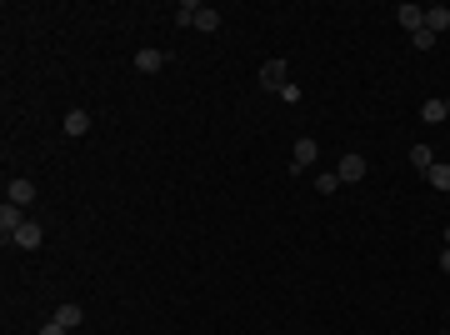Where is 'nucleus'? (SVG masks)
Masks as SVG:
<instances>
[{
    "instance_id": "f257e3e1",
    "label": "nucleus",
    "mask_w": 450,
    "mask_h": 335,
    "mask_svg": "<svg viewBox=\"0 0 450 335\" xmlns=\"http://www.w3.org/2000/svg\"><path fill=\"white\" fill-rule=\"evenodd\" d=\"M260 85L280 95V90H286V85H291V66H286V61H280V55H270V61L260 66Z\"/></svg>"
},
{
    "instance_id": "f03ea898",
    "label": "nucleus",
    "mask_w": 450,
    "mask_h": 335,
    "mask_svg": "<svg viewBox=\"0 0 450 335\" xmlns=\"http://www.w3.org/2000/svg\"><path fill=\"white\" fill-rule=\"evenodd\" d=\"M315 155H320V145H315L310 135H300V140H296V150H291V176L310 171V165H315Z\"/></svg>"
},
{
    "instance_id": "7ed1b4c3",
    "label": "nucleus",
    "mask_w": 450,
    "mask_h": 335,
    "mask_svg": "<svg viewBox=\"0 0 450 335\" xmlns=\"http://www.w3.org/2000/svg\"><path fill=\"white\" fill-rule=\"evenodd\" d=\"M25 226V215H20V205H0V240H6V245H16V231Z\"/></svg>"
},
{
    "instance_id": "20e7f679",
    "label": "nucleus",
    "mask_w": 450,
    "mask_h": 335,
    "mask_svg": "<svg viewBox=\"0 0 450 335\" xmlns=\"http://www.w3.org/2000/svg\"><path fill=\"white\" fill-rule=\"evenodd\" d=\"M335 176H341V185H355V181H365V155H341V165H335Z\"/></svg>"
},
{
    "instance_id": "39448f33",
    "label": "nucleus",
    "mask_w": 450,
    "mask_h": 335,
    "mask_svg": "<svg viewBox=\"0 0 450 335\" xmlns=\"http://www.w3.org/2000/svg\"><path fill=\"white\" fill-rule=\"evenodd\" d=\"M6 200L25 210V205L35 200V181H25V176H11V185H6Z\"/></svg>"
},
{
    "instance_id": "423d86ee",
    "label": "nucleus",
    "mask_w": 450,
    "mask_h": 335,
    "mask_svg": "<svg viewBox=\"0 0 450 335\" xmlns=\"http://www.w3.org/2000/svg\"><path fill=\"white\" fill-rule=\"evenodd\" d=\"M135 71H140V75L165 71V50H140V55H135Z\"/></svg>"
},
{
    "instance_id": "0eeeda50",
    "label": "nucleus",
    "mask_w": 450,
    "mask_h": 335,
    "mask_svg": "<svg viewBox=\"0 0 450 335\" xmlns=\"http://www.w3.org/2000/svg\"><path fill=\"white\" fill-rule=\"evenodd\" d=\"M50 320H61V325H66V330H75V325H80V320H85V310H80V305H75V300H66V305H55V315H50Z\"/></svg>"
},
{
    "instance_id": "6e6552de",
    "label": "nucleus",
    "mask_w": 450,
    "mask_h": 335,
    "mask_svg": "<svg viewBox=\"0 0 450 335\" xmlns=\"http://www.w3.org/2000/svg\"><path fill=\"white\" fill-rule=\"evenodd\" d=\"M396 20H401V25H406V30H411V35H415V30H420V25H425V11H420V6H411V0H406V6H401V11H396Z\"/></svg>"
},
{
    "instance_id": "1a4fd4ad",
    "label": "nucleus",
    "mask_w": 450,
    "mask_h": 335,
    "mask_svg": "<svg viewBox=\"0 0 450 335\" xmlns=\"http://www.w3.org/2000/svg\"><path fill=\"white\" fill-rule=\"evenodd\" d=\"M425 30H430V35L450 30V6H430V11H425Z\"/></svg>"
},
{
    "instance_id": "9d476101",
    "label": "nucleus",
    "mask_w": 450,
    "mask_h": 335,
    "mask_svg": "<svg viewBox=\"0 0 450 335\" xmlns=\"http://www.w3.org/2000/svg\"><path fill=\"white\" fill-rule=\"evenodd\" d=\"M200 11H205L200 0H181V6H176V16H171V20H176V25H195V20H200Z\"/></svg>"
},
{
    "instance_id": "9b49d317",
    "label": "nucleus",
    "mask_w": 450,
    "mask_h": 335,
    "mask_svg": "<svg viewBox=\"0 0 450 335\" xmlns=\"http://www.w3.org/2000/svg\"><path fill=\"white\" fill-rule=\"evenodd\" d=\"M16 245H20V250H35V245H40V220H25V226L16 231Z\"/></svg>"
},
{
    "instance_id": "f8f14e48",
    "label": "nucleus",
    "mask_w": 450,
    "mask_h": 335,
    "mask_svg": "<svg viewBox=\"0 0 450 335\" xmlns=\"http://www.w3.org/2000/svg\"><path fill=\"white\" fill-rule=\"evenodd\" d=\"M430 165H435V150H430V145H411V171H420V176H425Z\"/></svg>"
},
{
    "instance_id": "ddd939ff",
    "label": "nucleus",
    "mask_w": 450,
    "mask_h": 335,
    "mask_svg": "<svg viewBox=\"0 0 450 335\" xmlns=\"http://www.w3.org/2000/svg\"><path fill=\"white\" fill-rule=\"evenodd\" d=\"M90 130V110H71L66 116V135H85Z\"/></svg>"
},
{
    "instance_id": "4468645a",
    "label": "nucleus",
    "mask_w": 450,
    "mask_h": 335,
    "mask_svg": "<svg viewBox=\"0 0 450 335\" xmlns=\"http://www.w3.org/2000/svg\"><path fill=\"white\" fill-rule=\"evenodd\" d=\"M420 121H425V126H440V121H445V100H425V105H420Z\"/></svg>"
},
{
    "instance_id": "2eb2a0df",
    "label": "nucleus",
    "mask_w": 450,
    "mask_h": 335,
    "mask_svg": "<svg viewBox=\"0 0 450 335\" xmlns=\"http://www.w3.org/2000/svg\"><path fill=\"white\" fill-rule=\"evenodd\" d=\"M425 181H430L435 190H450V165H440V160H435L430 171H425Z\"/></svg>"
},
{
    "instance_id": "dca6fc26",
    "label": "nucleus",
    "mask_w": 450,
    "mask_h": 335,
    "mask_svg": "<svg viewBox=\"0 0 450 335\" xmlns=\"http://www.w3.org/2000/svg\"><path fill=\"white\" fill-rule=\"evenodd\" d=\"M195 30L215 35V30H220V11H210V6H205V11H200V20H195Z\"/></svg>"
},
{
    "instance_id": "f3484780",
    "label": "nucleus",
    "mask_w": 450,
    "mask_h": 335,
    "mask_svg": "<svg viewBox=\"0 0 450 335\" xmlns=\"http://www.w3.org/2000/svg\"><path fill=\"white\" fill-rule=\"evenodd\" d=\"M435 40H440V35H430V30H425V25H420V30H415V35H411V45H415V50H435Z\"/></svg>"
},
{
    "instance_id": "a211bd4d",
    "label": "nucleus",
    "mask_w": 450,
    "mask_h": 335,
    "mask_svg": "<svg viewBox=\"0 0 450 335\" xmlns=\"http://www.w3.org/2000/svg\"><path fill=\"white\" fill-rule=\"evenodd\" d=\"M315 190L320 195H335V190H341V176H315Z\"/></svg>"
},
{
    "instance_id": "6ab92c4d",
    "label": "nucleus",
    "mask_w": 450,
    "mask_h": 335,
    "mask_svg": "<svg viewBox=\"0 0 450 335\" xmlns=\"http://www.w3.org/2000/svg\"><path fill=\"white\" fill-rule=\"evenodd\" d=\"M35 335H71V330H66V325H61V320H45V325H40V330H35Z\"/></svg>"
},
{
    "instance_id": "aec40b11",
    "label": "nucleus",
    "mask_w": 450,
    "mask_h": 335,
    "mask_svg": "<svg viewBox=\"0 0 450 335\" xmlns=\"http://www.w3.org/2000/svg\"><path fill=\"white\" fill-rule=\"evenodd\" d=\"M440 270H445V275H450V250H445V255H440Z\"/></svg>"
},
{
    "instance_id": "412c9836",
    "label": "nucleus",
    "mask_w": 450,
    "mask_h": 335,
    "mask_svg": "<svg viewBox=\"0 0 450 335\" xmlns=\"http://www.w3.org/2000/svg\"><path fill=\"white\" fill-rule=\"evenodd\" d=\"M445 250H450V226H445Z\"/></svg>"
},
{
    "instance_id": "4be33fe9",
    "label": "nucleus",
    "mask_w": 450,
    "mask_h": 335,
    "mask_svg": "<svg viewBox=\"0 0 450 335\" xmlns=\"http://www.w3.org/2000/svg\"><path fill=\"white\" fill-rule=\"evenodd\" d=\"M445 116H450V100H445Z\"/></svg>"
},
{
    "instance_id": "5701e85b",
    "label": "nucleus",
    "mask_w": 450,
    "mask_h": 335,
    "mask_svg": "<svg viewBox=\"0 0 450 335\" xmlns=\"http://www.w3.org/2000/svg\"><path fill=\"white\" fill-rule=\"evenodd\" d=\"M445 335H450V330H445Z\"/></svg>"
}]
</instances>
